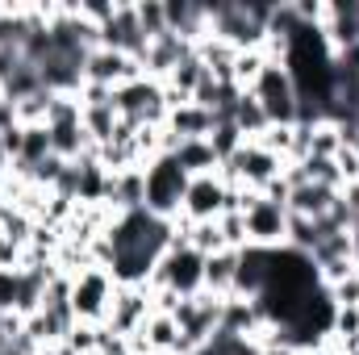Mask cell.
<instances>
[{"label":"cell","instance_id":"6da1fadb","mask_svg":"<svg viewBox=\"0 0 359 355\" xmlns=\"http://www.w3.org/2000/svg\"><path fill=\"white\" fill-rule=\"evenodd\" d=\"M113 297H117V280H113L109 267H84V272L72 276V314H76V322L104 326L109 309H113Z\"/></svg>","mask_w":359,"mask_h":355},{"label":"cell","instance_id":"7a4b0ae2","mask_svg":"<svg viewBox=\"0 0 359 355\" xmlns=\"http://www.w3.org/2000/svg\"><path fill=\"white\" fill-rule=\"evenodd\" d=\"M188 172L180 168L172 155H159L147 163V213L163 217V222H176L180 205H184V192H188Z\"/></svg>","mask_w":359,"mask_h":355},{"label":"cell","instance_id":"3957f363","mask_svg":"<svg viewBox=\"0 0 359 355\" xmlns=\"http://www.w3.org/2000/svg\"><path fill=\"white\" fill-rule=\"evenodd\" d=\"M201 284H205V255H196L188 243L168 247V255L155 264L151 280H147V288H172L180 297H196Z\"/></svg>","mask_w":359,"mask_h":355},{"label":"cell","instance_id":"277c9868","mask_svg":"<svg viewBox=\"0 0 359 355\" xmlns=\"http://www.w3.org/2000/svg\"><path fill=\"white\" fill-rule=\"evenodd\" d=\"M251 96L264 105L268 113V126H297L301 117V100H297V88H292V76L284 63H268L259 84L251 88Z\"/></svg>","mask_w":359,"mask_h":355},{"label":"cell","instance_id":"5b68a950","mask_svg":"<svg viewBox=\"0 0 359 355\" xmlns=\"http://www.w3.org/2000/svg\"><path fill=\"white\" fill-rule=\"evenodd\" d=\"M113 105H117V113H121L126 121H134V126H163V121H168L163 84H159V80H147V76H138V80H130L126 88L113 92Z\"/></svg>","mask_w":359,"mask_h":355},{"label":"cell","instance_id":"8992f818","mask_svg":"<svg viewBox=\"0 0 359 355\" xmlns=\"http://www.w3.org/2000/svg\"><path fill=\"white\" fill-rule=\"evenodd\" d=\"M243 217H247V243L251 247H264V251L284 247V239H288V205L255 196Z\"/></svg>","mask_w":359,"mask_h":355},{"label":"cell","instance_id":"52a82bcc","mask_svg":"<svg viewBox=\"0 0 359 355\" xmlns=\"http://www.w3.org/2000/svg\"><path fill=\"white\" fill-rule=\"evenodd\" d=\"M222 213H226V180L217 176V172H205V176L188 180L180 217L184 222H217Z\"/></svg>","mask_w":359,"mask_h":355},{"label":"cell","instance_id":"ba28073f","mask_svg":"<svg viewBox=\"0 0 359 355\" xmlns=\"http://www.w3.org/2000/svg\"><path fill=\"white\" fill-rule=\"evenodd\" d=\"M142 76V63L121 55V51H109V46H96L88 59H84V84H100V88H126L130 80Z\"/></svg>","mask_w":359,"mask_h":355},{"label":"cell","instance_id":"9c48e42d","mask_svg":"<svg viewBox=\"0 0 359 355\" xmlns=\"http://www.w3.org/2000/svg\"><path fill=\"white\" fill-rule=\"evenodd\" d=\"M100 46H109V51H121V55H130V59H142L147 55V34L138 29V17H134V0H117V8H113V17L100 25Z\"/></svg>","mask_w":359,"mask_h":355},{"label":"cell","instance_id":"30bf717a","mask_svg":"<svg viewBox=\"0 0 359 355\" xmlns=\"http://www.w3.org/2000/svg\"><path fill=\"white\" fill-rule=\"evenodd\" d=\"M155 314V305H151V288L147 284H138V288H126V284H117V297H113V309H109V330L113 335H138L142 326H147V318Z\"/></svg>","mask_w":359,"mask_h":355},{"label":"cell","instance_id":"8fae6325","mask_svg":"<svg viewBox=\"0 0 359 355\" xmlns=\"http://www.w3.org/2000/svg\"><path fill=\"white\" fill-rule=\"evenodd\" d=\"M184 55H192V46H188L184 38H176V34H163V38H155V42L147 46V55L138 59V63H142V76L163 84V80L172 76V67H176Z\"/></svg>","mask_w":359,"mask_h":355},{"label":"cell","instance_id":"7c38bea8","mask_svg":"<svg viewBox=\"0 0 359 355\" xmlns=\"http://www.w3.org/2000/svg\"><path fill=\"white\" fill-rule=\"evenodd\" d=\"M104 205H113L117 213L147 209V168H130V172L109 176V196H104Z\"/></svg>","mask_w":359,"mask_h":355},{"label":"cell","instance_id":"4fadbf2b","mask_svg":"<svg viewBox=\"0 0 359 355\" xmlns=\"http://www.w3.org/2000/svg\"><path fill=\"white\" fill-rule=\"evenodd\" d=\"M339 201V192L334 188H326V184H297L292 192H288V213H297V217H309V222H322L326 213H330V205Z\"/></svg>","mask_w":359,"mask_h":355},{"label":"cell","instance_id":"5bb4252c","mask_svg":"<svg viewBox=\"0 0 359 355\" xmlns=\"http://www.w3.org/2000/svg\"><path fill=\"white\" fill-rule=\"evenodd\" d=\"M172 134H176L180 142H188V138H209L213 134V126H217V117L209 113V109H201V105H176V109H168V121H163Z\"/></svg>","mask_w":359,"mask_h":355},{"label":"cell","instance_id":"9a60e30c","mask_svg":"<svg viewBox=\"0 0 359 355\" xmlns=\"http://www.w3.org/2000/svg\"><path fill=\"white\" fill-rule=\"evenodd\" d=\"M234 272H238V251H217V255H205V284L201 293L226 301L234 293Z\"/></svg>","mask_w":359,"mask_h":355},{"label":"cell","instance_id":"2e32d148","mask_svg":"<svg viewBox=\"0 0 359 355\" xmlns=\"http://www.w3.org/2000/svg\"><path fill=\"white\" fill-rule=\"evenodd\" d=\"M142 339H147V347L151 355H176L180 351V326L172 314H151L147 318V326L138 330Z\"/></svg>","mask_w":359,"mask_h":355},{"label":"cell","instance_id":"e0dca14e","mask_svg":"<svg viewBox=\"0 0 359 355\" xmlns=\"http://www.w3.org/2000/svg\"><path fill=\"white\" fill-rule=\"evenodd\" d=\"M172 159H176L188 176H205V172H217V168H222V159L213 155L209 138H188V142H180Z\"/></svg>","mask_w":359,"mask_h":355},{"label":"cell","instance_id":"ac0fdd59","mask_svg":"<svg viewBox=\"0 0 359 355\" xmlns=\"http://www.w3.org/2000/svg\"><path fill=\"white\" fill-rule=\"evenodd\" d=\"M230 121L238 126V134H243L247 142H255V138L268 130V113H264V105H259L251 92H243V96L234 100V109H230Z\"/></svg>","mask_w":359,"mask_h":355},{"label":"cell","instance_id":"d6986e66","mask_svg":"<svg viewBox=\"0 0 359 355\" xmlns=\"http://www.w3.org/2000/svg\"><path fill=\"white\" fill-rule=\"evenodd\" d=\"M205 76H209V72H205V63H201L196 51H192V55H184L176 67H172V76L163 80V88L176 92V96H184V100H192V92L205 84Z\"/></svg>","mask_w":359,"mask_h":355},{"label":"cell","instance_id":"ffe728a7","mask_svg":"<svg viewBox=\"0 0 359 355\" xmlns=\"http://www.w3.org/2000/svg\"><path fill=\"white\" fill-rule=\"evenodd\" d=\"M305 138H309V155L305 159H334L343 151V138H339V126L334 121H309L305 126Z\"/></svg>","mask_w":359,"mask_h":355},{"label":"cell","instance_id":"44dd1931","mask_svg":"<svg viewBox=\"0 0 359 355\" xmlns=\"http://www.w3.org/2000/svg\"><path fill=\"white\" fill-rule=\"evenodd\" d=\"M134 17H138V29L147 34V42L168 34V4L163 0H134Z\"/></svg>","mask_w":359,"mask_h":355},{"label":"cell","instance_id":"7402d4cb","mask_svg":"<svg viewBox=\"0 0 359 355\" xmlns=\"http://www.w3.org/2000/svg\"><path fill=\"white\" fill-rule=\"evenodd\" d=\"M264 67H268V55H264V51H238V59H234V88L251 92L259 84Z\"/></svg>","mask_w":359,"mask_h":355},{"label":"cell","instance_id":"603a6c76","mask_svg":"<svg viewBox=\"0 0 359 355\" xmlns=\"http://www.w3.org/2000/svg\"><path fill=\"white\" fill-rule=\"evenodd\" d=\"M209 147H213V155L226 163V159H234V155L247 147V138L238 134V126H234L230 117H222V121L213 126V134H209Z\"/></svg>","mask_w":359,"mask_h":355},{"label":"cell","instance_id":"cb8c5ba5","mask_svg":"<svg viewBox=\"0 0 359 355\" xmlns=\"http://www.w3.org/2000/svg\"><path fill=\"white\" fill-rule=\"evenodd\" d=\"M217 230H222L226 251H247V247H251V243H247V217H243V213H222V217H217Z\"/></svg>","mask_w":359,"mask_h":355},{"label":"cell","instance_id":"d4e9b609","mask_svg":"<svg viewBox=\"0 0 359 355\" xmlns=\"http://www.w3.org/2000/svg\"><path fill=\"white\" fill-rule=\"evenodd\" d=\"M63 347L72 355H96L100 351V326H88V322H76L72 335L63 339Z\"/></svg>","mask_w":359,"mask_h":355},{"label":"cell","instance_id":"484cf974","mask_svg":"<svg viewBox=\"0 0 359 355\" xmlns=\"http://www.w3.org/2000/svg\"><path fill=\"white\" fill-rule=\"evenodd\" d=\"M326 293H330V301H334L339 309H359V267L347 280H339L334 288H326Z\"/></svg>","mask_w":359,"mask_h":355},{"label":"cell","instance_id":"4316f807","mask_svg":"<svg viewBox=\"0 0 359 355\" xmlns=\"http://www.w3.org/2000/svg\"><path fill=\"white\" fill-rule=\"evenodd\" d=\"M21 251H25V247H17V243L0 230V272H21Z\"/></svg>","mask_w":359,"mask_h":355},{"label":"cell","instance_id":"83f0119b","mask_svg":"<svg viewBox=\"0 0 359 355\" xmlns=\"http://www.w3.org/2000/svg\"><path fill=\"white\" fill-rule=\"evenodd\" d=\"M351 243H355V264H359V217L351 222Z\"/></svg>","mask_w":359,"mask_h":355},{"label":"cell","instance_id":"f1b7e54d","mask_svg":"<svg viewBox=\"0 0 359 355\" xmlns=\"http://www.w3.org/2000/svg\"><path fill=\"white\" fill-rule=\"evenodd\" d=\"M305 355H330V351L326 347H313V351H305Z\"/></svg>","mask_w":359,"mask_h":355},{"label":"cell","instance_id":"f546056e","mask_svg":"<svg viewBox=\"0 0 359 355\" xmlns=\"http://www.w3.org/2000/svg\"><path fill=\"white\" fill-rule=\"evenodd\" d=\"M355 17H359V8H355Z\"/></svg>","mask_w":359,"mask_h":355}]
</instances>
